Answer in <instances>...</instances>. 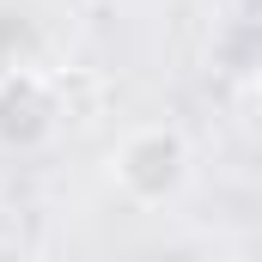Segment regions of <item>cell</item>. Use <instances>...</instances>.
Wrapping results in <instances>:
<instances>
[{"label":"cell","instance_id":"cell-1","mask_svg":"<svg viewBox=\"0 0 262 262\" xmlns=\"http://www.w3.org/2000/svg\"><path fill=\"white\" fill-rule=\"evenodd\" d=\"M110 177H116V189H122L134 207H165V201H177L189 189V177H195V146H189V134L171 128V122H140V128H128L116 140Z\"/></svg>","mask_w":262,"mask_h":262},{"label":"cell","instance_id":"cell-2","mask_svg":"<svg viewBox=\"0 0 262 262\" xmlns=\"http://www.w3.org/2000/svg\"><path fill=\"white\" fill-rule=\"evenodd\" d=\"M61 122H67L61 79H49L37 67H6L0 73V146L6 152H37L43 140H55Z\"/></svg>","mask_w":262,"mask_h":262},{"label":"cell","instance_id":"cell-3","mask_svg":"<svg viewBox=\"0 0 262 262\" xmlns=\"http://www.w3.org/2000/svg\"><path fill=\"white\" fill-rule=\"evenodd\" d=\"M0 262H31V250H25V244H6V238H0Z\"/></svg>","mask_w":262,"mask_h":262},{"label":"cell","instance_id":"cell-4","mask_svg":"<svg viewBox=\"0 0 262 262\" xmlns=\"http://www.w3.org/2000/svg\"><path fill=\"white\" fill-rule=\"evenodd\" d=\"M256 85H262V49H256Z\"/></svg>","mask_w":262,"mask_h":262}]
</instances>
